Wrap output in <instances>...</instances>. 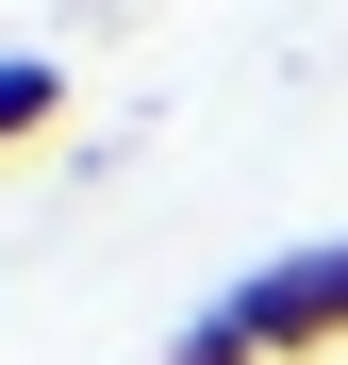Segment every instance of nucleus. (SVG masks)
<instances>
[{
	"label": "nucleus",
	"mask_w": 348,
	"mask_h": 365,
	"mask_svg": "<svg viewBox=\"0 0 348 365\" xmlns=\"http://www.w3.org/2000/svg\"><path fill=\"white\" fill-rule=\"evenodd\" d=\"M348 349V232H315V250H282L249 282H216L183 332H166V365H332Z\"/></svg>",
	"instance_id": "obj_1"
},
{
	"label": "nucleus",
	"mask_w": 348,
	"mask_h": 365,
	"mask_svg": "<svg viewBox=\"0 0 348 365\" xmlns=\"http://www.w3.org/2000/svg\"><path fill=\"white\" fill-rule=\"evenodd\" d=\"M50 133H67V67H50V50H0V166L50 150Z\"/></svg>",
	"instance_id": "obj_2"
}]
</instances>
